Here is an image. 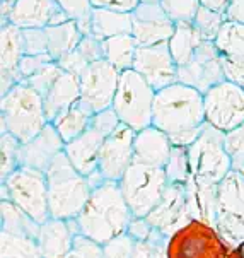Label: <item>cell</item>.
I'll list each match as a JSON object with an SVG mask.
<instances>
[{
	"mask_svg": "<svg viewBox=\"0 0 244 258\" xmlns=\"http://www.w3.org/2000/svg\"><path fill=\"white\" fill-rule=\"evenodd\" d=\"M164 12L174 24H191L200 11V0H160Z\"/></svg>",
	"mask_w": 244,
	"mask_h": 258,
	"instance_id": "cell-37",
	"label": "cell"
},
{
	"mask_svg": "<svg viewBox=\"0 0 244 258\" xmlns=\"http://www.w3.org/2000/svg\"><path fill=\"white\" fill-rule=\"evenodd\" d=\"M135 244L137 243H135L126 233L116 236L115 239L103 244L104 258H132Z\"/></svg>",
	"mask_w": 244,
	"mask_h": 258,
	"instance_id": "cell-42",
	"label": "cell"
},
{
	"mask_svg": "<svg viewBox=\"0 0 244 258\" xmlns=\"http://www.w3.org/2000/svg\"><path fill=\"white\" fill-rule=\"evenodd\" d=\"M173 144L168 134L150 125L135 135L133 144V163L164 168L173 152Z\"/></svg>",
	"mask_w": 244,
	"mask_h": 258,
	"instance_id": "cell-20",
	"label": "cell"
},
{
	"mask_svg": "<svg viewBox=\"0 0 244 258\" xmlns=\"http://www.w3.org/2000/svg\"><path fill=\"white\" fill-rule=\"evenodd\" d=\"M26 55H45L48 53V36L45 28L23 29Z\"/></svg>",
	"mask_w": 244,
	"mask_h": 258,
	"instance_id": "cell-41",
	"label": "cell"
},
{
	"mask_svg": "<svg viewBox=\"0 0 244 258\" xmlns=\"http://www.w3.org/2000/svg\"><path fill=\"white\" fill-rule=\"evenodd\" d=\"M205 123V103L200 91L176 82L155 93L152 125L168 134L174 147H190Z\"/></svg>",
	"mask_w": 244,
	"mask_h": 258,
	"instance_id": "cell-1",
	"label": "cell"
},
{
	"mask_svg": "<svg viewBox=\"0 0 244 258\" xmlns=\"http://www.w3.org/2000/svg\"><path fill=\"white\" fill-rule=\"evenodd\" d=\"M50 62H55L53 58H51L50 53H45V55H24L23 60H21L19 63V76L21 79L24 81H28L29 77H33L36 72H40L45 65H48Z\"/></svg>",
	"mask_w": 244,
	"mask_h": 258,
	"instance_id": "cell-44",
	"label": "cell"
},
{
	"mask_svg": "<svg viewBox=\"0 0 244 258\" xmlns=\"http://www.w3.org/2000/svg\"><path fill=\"white\" fill-rule=\"evenodd\" d=\"M0 258H41L38 241L0 231Z\"/></svg>",
	"mask_w": 244,
	"mask_h": 258,
	"instance_id": "cell-32",
	"label": "cell"
},
{
	"mask_svg": "<svg viewBox=\"0 0 244 258\" xmlns=\"http://www.w3.org/2000/svg\"><path fill=\"white\" fill-rule=\"evenodd\" d=\"M222 71H224L225 81L244 89V60H234L222 56Z\"/></svg>",
	"mask_w": 244,
	"mask_h": 258,
	"instance_id": "cell-47",
	"label": "cell"
},
{
	"mask_svg": "<svg viewBox=\"0 0 244 258\" xmlns=\"http://www.w3.org/2000/svg\"><path fill=\"white\" fill-rule=\"evenodd\" d=\"M230 0H200V6L207 7L210 11H215L219 14H227V9H229Z\"/></svg>",
	"mask_w": 244,
	"mask_h": 258,
	"instance_id": "cell-51",
	"label": "cell"
},
{
	"mask_svg": "<svg viewBox=\"0 0 244 258\" xmlns=\"http://www.w3.org/2000/svg\"><path fill=\"white\" fill-rule=\"evenodd\" d=\"M120 74L110 62L99 60L91 63L80 76V101L94 115L113 106Z\"/></svg>",
	"mask_w": 244,
	"mask_h": 258,
	"instance_id": "cell-11",
	"label": "cell"
},
{
	"mask_svg": "<svg viewBox=\"0 0 244 258\" xmlns=\"http://www.w3.org/2000/svg\"><path fill=\"white\" fill-rule=\"evenodd\" d=\"M58 62V65L62 67V71L63 72H67V74H73V76H77V77H80L82 74H84V71L87 67H89V62L84 58V56L80 55V51L77 50H73L70 51V53H67V55H63L60 60H56Z\"/></svg>",
	"mask_w": 244,
	"mask_h": 258,
	"instance_id": "cell-46",
	"label": "cell"
},
{
	"mask_svg": "<svg viewBox=\"0 0 244 258\" xmlns=\"http://www.w3.org/2000/svg\"><path fill=\"white\" fill-rule=\"evenodd\" d=\"M138 50V43L132 34H120L103 41L104 60L110 62L118 72L132 71L135 55Z\"/></svg>",
	"mask_w": 244,
	"mask_h": 258,
	"instance_id": "cell-28",
	"label": "cell"
},
{
	"mask_svg": "<svg viewBox=\"0 0 244 258\" xmlns=\"http://www.w3.org/2000/svg\"><path fill=\"white\" fill-rule=\"evenodd\" d=\"M225 19H227V16L210 11L207 7H200L197 17L193 21V26L200 36H202L203 41H215V38L219 36L222 24L225 23Z\"/></svg>",
	"mask_w": 244,
	"mask_h": 258,
	"instance_id": "cell-36",
	"label": "cell"
},
{
	"mask_svg": "<svg viewBox=\"0 0 244 258\" xmlns=\"http://www.w3.org/2000/svg\"><path fill=\"white\" fill-rule=\"evenodd\" d=\"M188 154L191 173L200 185L217 186L232 171V159L225 149V134L208 123L188 147Z\"/></svg>",
	"mask_w": 244,
	"mask_h": 258,
	"instance_id": "cell-5",
	"label": "cell"
},
{
	"mask_svg": "<svg viewBox=\"0 0 244 258\" xmlns=\"http://www.w3.org/2000/svg\"><path fill=\"white\" fill-rule=\"evenodd\" d=\"M67 144L56 132L53 123H48L45 128L29 142L21 144L19 164L46 173L55 157L62 154Z\"/></svg>",
	"mask_w": 244,
	"mask_h": 258,
	"instance_id": "cell-17",
	"label": "cell"
},
{
	"mask_svg": "<svg viewBox=\"0 0 244 258\" xmlns=\"http://www.w3.org/2000/svg\"><path fill=\"white\" fill-rule=\"evenodd\" d=\"M154 231H155V227L147 221V217H133L128 229H126V234H128L135 243H140V241H147V239L154 234Z\"/></svg>",
	"mask_w": 244,
	"mask_h": 258,
	"instance_id": "cell-48",
	"label": "cell"
},
{
	"mask_svg": "<svg viewBox=\"0 0 244 258\" xmlns=\"http://www.w3.org/2000/svg\"><path fill=\"white\" fill-rule=\"evenodd\" d=\"M140 2H160V0H140Z\"/></svg>",
	"mask_w": 244,
	"mask_h": 258,
	"instance_id": "cell-54",
	"label": "cell"
},
{
	"mask_svg": "<svg viewBox=\"0 0 244 258\" xmlns=\"http://www.w3.org/2000/svg\"><path fill=\"white\" fill-rule=\"evenodd\" d=\"M225 149L232 159V166L244 163V121L234 130L225 134Z\"/></svg>",
	"mask_w": 244,
	"mask_h": 258,
	"instance_id": "cell-43",
	"label": "cell"
},
{
	"mask_svg": "<svg viewBox=\"0 0 244 258\" xmlns=\"http://www.w3.org/2000/svg\"><path fill=\"white\" fill-rule=\"evenodd\" d=\"M80 233L75 219L50 217L41 224L38 248L41 258H67L73 248V239Z\"/></svg>",
	"mask_w": 244,
	"mask_h": 258,
	"instance_id": "cell-18",
	"label": "cell"
},
{
	"mask_svg": "<svg viewBox=\"0 0 244 258\" xmlns=\"http://www.w3.org/2000/svg\"><path fill=\"white\" fill-rule=\"evenodd\" d=\"M96 9H108V11L118 12H133L140 0H91Z\"/></svg>",
	"mask_w": 244,
	"mask_h": 258,
	"instance_id": "cell-49",
	"label": "cell"
},
{
	"mask_svg": "<svg viewBox=\"0 0 244 258\" xmlns=\"http://www.w3.org/2000/svg\"><path fill=\"white\" fill-rule=\"evenodd\" d=\"M147 221L166 236H171L185 227L191 219L186 186L169 183L157 207L147 216Z\"/></svg>",
	"mask_w": 244,
	"mask_h": 258,
	"instance_id": "cell-16",
	"label": "cell"
},
{
	"mask_svg": "<svg viewBox=\"0 0 244 258\" xmlns=\"http://www.w3.org/2000/svg\"><path fill=\"white\" fill-rule=\"evenodd\" d=\"M2 132H9L21 144L29 142L50 123L43 96L26 82H19L0 98Z\"/></svg>",
	"mask_w": 244,
	"mask_h": 258,
	"instance_id": "cell-4",
	"label": "cell"
},
{
	"mask_svg": "<svg viewBox=\"0 0 244 258\" xmlns=\"http://www.w3.org/2000/svg\"><path fill=\"white\" fill-rule=\"evenodd\" d=\"M168 255L169 258H227V251L215 227L193 219L169 238Z\"/></svg>",
	"mask_w": 244,
	"mask_h": 258,
	"instance_id": "cell-9",
	"label": "cell"
},
{
	"mask_svg": "<svg viewBox=\"0 0 244 258\" xmlns=\"http://www.w3.org/2000/svg\"><path fill=\"white\" fill-rule=\"evenodd\" d=\"M46 36H48V53L51 58L60 60L63 55L70 53L79 46L80 39L84 34L80 33L79 26L73 21L58 24V26H46Z\"/></svg>",
	"mask_w": 244,
	"mask_h": 258,
	"instance_id": "cell-29",
	"label": "cell"
},
{
	"mask_svg": "<svg viewBox=\"0 0 244 258\" xmlns=\"http://www.w3.org/2000/svg\"><path fill=\"white\" fill-rule=\"evenodd\" d=\"M133 71L140 74L155 91L178 82V65L169 51L168 43L154 46H138Z\"/></svg>",
	"mask_w": 244,
	"mask_h": 258,
	"instance_id": "cell-15",
	"label": "cell"
},
{
	"mask_svg": "<svg viewBox=\"0 0 244 258\" xmlns=\"http://www.w3.org/2000/svg\"><path fill=\"white\" fill-rule=\"evenodd\" d=\"M202 43H203L202 36H200L198 31L195 29L193 23H191V24H176L168 45L174 62H176L178 67H181V65L188 63L193 58V55L197 53V50Z\"/></svg>",
	"mask_w": 244,
	"mask_h": 258,
	"instance_id": "cell-30",
	"label": "cell"
},
{
	"mask_svg": "<svg viewBox=\"0 0 244 258\" xmlns=\"http://www.w3.org/2000/svg\"><path fill=\"white\" fill-rule=\"evenodd\" d=\"M205 120L208 125L227 134L244 121V89L222 81L203 94Z\"/></svg>",
	"mask_w": 244,
	"mask_h": 258,
	"instance_id": "cell-10",
	"label": "cell"
},
{
	"mask_svg": "<svg viewBox=\"0 0 244 258\" xmlns=\"http://www.w3.org/2000/svg\"><path fill=\"white\" fill-rule=\"evenodd\" d=\"M168 246L169 236H166L159 229H155L154 234L147 241H140L135 244L132 258H169Z\"/></svg>",
	"mask_w": 244,
	"mask_h": 258,
	"instance_id": "cell-38",
	"label": "cell"
},
{
	"mask_svg": "<svg viewBox=\"0 0 244 258\" xmlns=\"http://www.w3.org/2000/svg\"><path fill=\"white\" fill-rule=\"evenodd\" d=\"M106 137L108 135L91 121V126L84 134L65 146V154L70 159L73 168L80 174H84L86 178H91L96 173H99V152H101V147L104 141H106Z\"/></svg>",
	"mask_w": 244,
	"mask_h": 258,
	"instance_id": "cell-19",
	"label": "cell"
},
{
	"mask_svg": "<svg viewBox=\"0 0 244 258\" xmlns=\"http://www.w3.org/2000/svg\"><path fill=\"white\" fill-rule=\"evenodd\" d=\"M62 74L63 71L58 65V62H50L48 65H45L40 72H36L33 77H29L28 81H24V82L31 86L34 91H38L41 96H45Z\"/></svg>",
	"mask_w": 244,
	"mask_h": 258,
	"instance_id": "cell-39",
	"label": "cell"
},
{
	"mask_svg": "<svg viewBox=\"0 0 244 258\" xmlns=\"http://www.w3.org/2000/svg\"><path fill=\"white\" fill-rule=\"evenodd\" d=\"M225 81L222 56L213 41H203L188 63L178 67V82L205 94L213 86Z\"/></svg>",
	"mask_w": 244,
	"mask_h": 258,
	"instance_id": "cell-12",
	"label": "cell"
},
{
	"mask_svg": "<svg viewBox=\"0 0 244 258\" xmlns=\"http://www.w3.org/2000/svg\"><path fill=\"white\" fill-rule=\"evenodd\" d=\"M93 116H94V113L79 99L73 106L60 113L51 123H53V126L56 128V132L60 134V137L63 139V142L68 144L89 128L91 121H93Z\"/></svg>",
	"mask_w": 244,
	"mask_h": 258,
	"instance_id": "cell-27",
	"label": "cell"
},
{
	"mask_svg": "<svg viewBox=\"0 0 244 258\" xmlns=\"http://www.w3.org/2000/svg\"><path fill=\"white\" fill-rule=\"evenodd\" d=\"M213 43H215L220 56L244 60V24L225 19L219 31V36Z\"/></svg>",
	"mask_w": 244,
	"mask_h": 258,
	"instance_id": "cell-31",
	"label": "cell"
},
{
	"mask_svg": "<svg viewBox=\"0 0 244 258\" xmlns=\"http://www.w3.org/2000/svg\"><path fill=\"white\" fill-rule=\"evenodd\" d=\"M55 9V0H16L9 23L21 29L46 28Z\"/></svg>",
	"mask_w": 244,
	"mask_h": 258,
	"instance_id": "cell-22",
	"label": "cell"
},
{
	"mask_svg": "<svg viewBox=\"0 0 244 258\" xmlns=\"http://www.w3.org/2000/svg\"><path fill=\"white\" fill-rule=\"evenodd\" d=\"M176 24L159 2H140L132 12V36L138 46L162 45L171 39Z\"/></svg>",
	"mask_w": 244,
	"mask_h": 258,
	"instance_id": "cell-14",
	"label": "cell"
},
{
	"mask_svg": "<svg viewBox=\"0 0 244 258\" xmlns=\"http://www.w3.org/2000/svg\"><path fill=\"white\" fill-rule=\"evenodd\" d=\"M217 212L244 217V176L236 169L217 185Z\"/></svg>",
	"mask_w": 244,
	"mask_h": 258,
	"instance_id": "cell-25",
	"label": "cell"
},
{
	"mask_svg": "<svg viewBox=\"0 0 244 258\" xmlns=\"http://www.w3.org/2000/svg\"><path fill=\"white\" fill-rule=\"evenodd\" d=\"M236 253H237V256H239V258H244V241L236 248Z\"/></svg>",
	"mask_w": 244,
	"mask_h": 258,
	"instance_id": "cell-52",
	"label": "cell"
},
{
	"mask_svg": "<svg viewBox=\"0 0 244 258\" xmlns=\"http://www.w3.org/2000/svg\"><path fill=\"white\" fill-rule=\"evenodd\" d=\"M77 50L80 51V55L84 56L89 63L104 60L103 41H99V39L94 38L93 34H86V36H82L79 46H77Z\"/></svg>",
	"mask_w": 244,
	"mask_h": 258,
	"instance_id": "cell-45",
	"label": "cell"
},
{
	"mask_svg": "<svg viewBox=\"0 0 244 258\" xmlns=\"http://www.w3.org/2000/svg\"><path fill=\"white\" fill-rule=\"evenodd\" d=\"M0 200H11L40 224L51 217L46 173L19 166L6 181H0Z\"/></svg>",
	"mask_w": 244,
	"mask_h": 258,
	"instance_id": "cell-7",
	"label": "cell"
},
{
	"mask_svg": "<svg viewBox=\"0 0 244 258\" xmlns=\"http://www.w3.org/2000/svg\"><path fill=\"white\" fill-rule=\"evenodd\" d=\"M21 142L12 134L2 132L0 135V181H6L19 168Z\"/></svg>",
	"mask_w": 244,
	"mask_h": 258,
	"instance_id": "cell-34",
	"label": "cell"
},
{
	"mask_svg": "<svg viewBox=\"0 0 244 258\" xmlns=\"http://www.w3.org/2000/svg\"><path fill=\"white\" fill-rule=\"evenodd\" d=\"M91 34L99 41L120 36V34H132V12H118L94 7L93 17H91Z\"/></svg>",
	"mask_w": 244,
	"mask_h": 258,
	"instance_id": "cell-24",
	"label": "cell"
},
{
	"mask_svg": "<svg viewBox=\"0 0 244 258\" xmlns=\"http://www.w3.org/2000/svg\"><path fill=\"white\" fill-rule=\"evenodd\" d=\"M232 169H236V171H239L244 176V163H237V164H234L232 166Z\"/></svg>",
	"mask_w": 244,
	"mask_h": 258,
	"instance_id": "cell-53",
	"label": "cell"
},
{
	"mask_svg": "<svg viewBox=\"0 0 244 258\" xmlns=\"http://www.w3.org/2000/svg\"><path fill=\"white\" fill-rule=\"evenodd\" d=\"M41 224L36 222L31 216H28L23 209H19L11 200H0V231L24 236L38 241Z\"/></svg>",
	"mask_w": 244,
	"mask_h": 258,
	"instance_id": "cell-26",
	"label": "cell"
},
{
	"mask_svg": "<svg viewBox=\"0 0 244 258\" xmlns=\"http://www.w3.org/2000/svg\"><path fill=\"white\" fill-rule=\"evenodd\" d=\"M56 6L70 17V21H73L79 26L80 33L91 34V17H93V4L91 0H55Z\"/></svg>",
	"mask_w": 244,
	"mask_h": 258,
	"instance_id": "cell-35",
	"label": "cell"
},
{
	"mask_svg": "<svg viewBox=\"0 0 244 258\" xmlns=\"http://www.w3.org/2000/svg\"><path fill=\"white\" fill-rule=\"evenodd\" d=\"M225 16L230 21H237V23L244 24V0H230Z\"/></svg>",
	"mask_w": 244,
	"mask_h": 258,
	"instance_id": "cell-50",
	"label": "cell"
},
{
	"mask_svg": "<svg viewBox=\"0 0 244 258\" xmlns=\"http://www.w3.org/2000/svg\"><path fill=\"white\" fill-rule=\"evenodd\" d=\"M80 99V77L63 72L51 86V89L43 96L48 121H53L62 111L68 110Z\"/></svg>",
	"mask_w": 244,
	"mask_h": 258,
	"instance_id": "cell-21",
	"label": "cell"
},
{
	"mask_svg": "<svg viewBox=\"0 0 244 258\" xmlns=\"http://www.w3.org/2000/svg\"><path fill=\"white\" fill-rule=\"evenodd\" d=\"M133 214L126 204L120 183H99L77 217L80 233L99 244H106L116 236L125 234Z\"/></svg>",
	"mask_w": 244,
	"mask_h": 258,
	"instance_id": "cell-2",
	"label": "cell"
},
{
	"mask_svg": "<svg viewBox=\"0 0 244 258\" xmlns=\"http://www.w3.org/2000/svg\"><path fill=\"white\" fill-rule=\"evenodd\" d=\"M46 180L51 217L77 219L94 190L89 178L73 168L63 151L48 168Z\"/></svg>",
	"mask_w": 244,
	"mask_h": 258,
	"instance_id": "cell-3",
	"label": "cell"
},
{
	"mask_svg": "<svg viewBox=\"0 0 244 258\" xmlns=\"http://www.w3.org/2000/svg\"><path fill=\"white\" fill-rule=\"evenodd\" d=\"M24 55L23 29L11 23L0 26V71L14 74L23 82L19 76V63Z\"/></svg>",
	"mask_w": 244,
	"mask_h": 258,
	"instance_id": "cell-23",
	"label": "cell"
},
{
	"mask_svg": "<svg viewBox=\"0 0 244 258\" xmlns=\"http://www.w3.org/2000/svg\"><path fill=\"white\" fill-rule=\"evenodd\" d=\"M67 258H104L103 244L79 233L73 239V248Z\"/></svg>",
	"mask_w": 244,
	"mask_h": 258,
	"instance_id": "cell-40",
	"label": "cell"
},
{
	"mask_svg": "<svg viewBox=\"0 0 244 258\" xmlns=\"http://www.w3.org/2000/svg\"><path fill=\"white\" fill-rule=\"evenodd\" d=\"M169 181L164 168L133 163L121 178L120 188L133 217H147L157 207Z\"/></svg>",
	"mask_w": 244,
	"mask_h": 258,
	"instance_id": "cell-8",
	"label": "cell"
},
{
	"mask_svg": "<svg viewBox=\"0 0 244 258\" xmlns=\"http://www.w3.org/2000/svg\"><path fill=\"white\" fill-rule=\"evenodd\" d=\"M135 135L137 132L133 128L121 123L115 132L106 137L98 161V171L103 180L121 181L128 168L133 164Z\"/></svg>",
	"mask_w": 244,
	"mask_h": 258,
	"instance_id": "cell-13",
	"label": "cell"
},
{
	"mask_svg": "<svg viewBox=\"0 0 244 258\" xmlns=\"http://www.w3.org/2000/svg\"><path fill=\"white\" fill-rule=\"evenodd\" d=\"M164 171L169 183L188 186L190 181L193 180L188 147H173L171 157H169L168 164L164 166Z\"/></svg>",
	"mask_w": 244,
	"mask_h": 258,
	"instance_id": "cell-33",
	"label": "cell"
},
{
	"mask_svg": "<svg viewBox=\"0 0 244 258\" xmlns=\"http://www.w3.org/2000/svg\"><path fill=\"white\" fill-rule=\"evenodd\" d=\"M155 93L157 91L140 74L133 69L125 71L120 74L118 89L111 108L116 111L121 123L140 132L152 125Z\"/></svg>",
	"mask_w": 244,
	"mask_h": 258,
	"instance_id": "cell-6",
	"label": "cell"
}]
</instances>
